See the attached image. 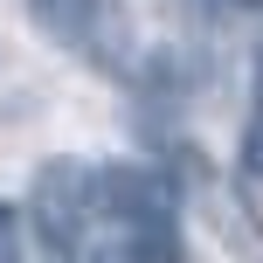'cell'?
<instances>
[{"label":"cell","instance_id":"1","mask_svg":"<svg viewBox=\"0 0 263 263\" xmlns=\"http://www.w3.org/2000/svg\"><path fill=\"white\" fill-rule=\"evenodd\" d=\"M35 7V28L49 42H63L69 55L111 69V77H132L139 63V35H132L125 0H28Z\"/></svg>","mask_w":263,"mask_h":263},{"label":"cell","instance_id":"2","mask_svg":"<svg viewBox=\"0 0 263 263\" xmlns=\"http://www.w3.org/2000/svg\"><path fill=\"white\" fill-rule=\"evenodd\" d=\"M28 215H35V236L55 263H83V236H97L90 215V166L83 159H49L28 187Z\"/></svg>","mask_w":263,"mask_h":263},{"label":"cell","instance_id":"3","mask_svg":"<svg viewBox=\"0 0 263 263\" xmlns=\"http://www.w3.org/2000/svg\"><path fill=\"white\" fill-rule=\"evenodd\" d=\"M242 173L263 180V77H256V104H250V132H242Z\"/></svg>","mask_w":263,"mask_h":263},{"label":"cell","instance_id":"4","mask_svg":"<svg viewBox=\"0 0 263 263\" xmlns=\"http://www.w3.org/2000/svg\"><path fill=\"white\" fill-rule=\"evenodd\" d=\"M0 263H28V236H21V215L0 201Z\"/></svg>","mask_w":263,"mask_h":263}]
</instances>
